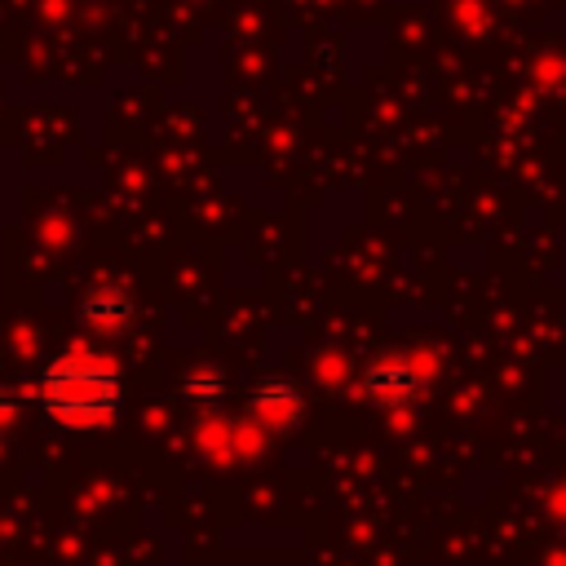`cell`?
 I'll return each mask as SVG.
<instances>
[{
	"mask_svg": "<svg viewBox=\"0 0 566 566\" xmlns=\"http://www.w3.org/2000/svg\"><path fill=\"white\" fill-rule=\"evenodd\" d=\"M40 411L62 429H106L119 416L124 389L119 371L106 354L84 340H71L40 376Z\"/></svg>",
	"mask_w": 566,
	"mask_h": 566,
	"instance_id": "obj_1",
	"label": "cell"
},
{
	"mask_svg": "<svg viewBox=\"0 0 566 566\" xmlns=\"http://www.w3.org/2000/svg\"><path fill=\"white\" fill-rule=\"evenodd\" d=\"M363 394L376 402V407H389V411H402L411 407L420 394H424V380L411 371L407 354H380L363 367Z\"/></svg>",
	"mask_w": 566,
	"mask_h": 566,
	"instance_id": "obj_2",
	"label": "cell"
},
{
	"mask_svg": "<svg viewBox=\"0 0 566 566\" xmlns=\"http://www.w3.org/2000/svg\"><path fill=\"white\" fill-rule=\"evenodd\" d=\"M248 416H252V424H256L265 438L292 433V429L301 424V416H305V394H301L287 376H270V380H261V385L252 389Z\"/></svg>",
	"mask_w": 566,
	"mask_h": 566,
	"instance_id": "obj_3",
	"label": "cell"
},
{
	"mask_svg": "<svg viewBox=\"0 0 566 566\" xmlns=\"http://www.w3.org/2000/svg\"><path fill=\"white\" fill-rule=\"evenodd\" d=\"M80 318L93 336H119L133 327V296L119 283H102L80 301Z\"/></svg>",
	"mask_w": 566,
	"mask_h": 566,
	"instance_id": "obj_4",
	"label": "cell"
},
{
	"mask_svg": "<svg viewBox=\"0 0 566 566\" xmlns=\"http://www.w3.org/2000/svg\"><path fill=\"white\" fill-rule=\"evenodd\" d=\"M199 451H203L208 460H217V464H234V460H230V420L208 416V420L199 424Z\"/></svg>",
	"mask_w": 566,
	"mask_h": 566,
	"instance_id": "obj_5",
	"label": "cell"
},
{
	"mask_svg": "<svg viewBox=\"0 0 566 566\" xmlns=\"http://www.w3.org/2000/svg\"><path fill=\"white\" fill-rule=\"evenodd\" d=\"M314 380H318V389H345V380H349V363H345V354L340 349H323L318 358H314Z\"/></svg>",
	"mask_w": 566,
	"mask_h": 566,
	"instance_id": "obj_6",
	"label": "cell"
},
{
	"mask_svg": "<svg viewBox=\"0 0 566 566\" xmlns=\"http://www.w3.org/2000/svg\"><path fill=\"white\" fill-rule=\"evenodd\" d=\"M265 451V433L248 420V424H230V460H256Z\"/></svg>",
	"mask_w": 566,
	"mask_h": 566,
	"instance_id": "obj_7",
	"label": "cell"
},
{
	"mask_svg": "<svg viewBox=\"0 0 566 566\" xmlns=\"http://www.w3.org/2000/svg\"><path fill=\"white\" fill-rule=\"evenodd\" d=\"M221 389H226V380H221V371H212V367H195V371L186 376V394H190L195 402H217Z\"/></svg>",
	"mask_w": 566,
	"mask_h": 566,
	"instance_id": "obj_8",
	"label": "cell"
},
{
	"mask_svg": "<svg viewBox=\"0 0 566 566\" xmlns=\"http://www.w3.org/2000/svg\"><path fill=\"white\" fill-rule=\"evenodd\" d=\"M407 363H411V371L429 385V380H433V371H438V349H411V354H407Z\"/></svg>",
	"mask_w": 566,
	"mask_h": 566,
	"instance_id": "obj_9",
	"label": "cell"
},
{
	"mask_svg": "<svg viewBox=\"0 0 566 566\" xmlns=\"http://www.w3.org/2000/svg\"><path fill=\"white\" fill-rule=\"evenodd\" d=\"M18 407H22V402H18V398H13V394H0V429H4V424H13V420H18Z\"/></svg>",
	"mask_w": 566,
	"mask_h": 566,
	"instance_id": "obj_10",
	"label": "cell"
}]
</instances>
